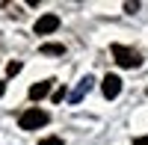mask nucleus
Wrapping results in <instances>:
<instances>
[{"instance_id": "1", "label": "nucleus", "mask_w": 148, "mask_h": 145, "mask_svg": "<svg viewBox=\"0 0 148 145\" xmlns=\"http://www.w3.org/2000/svg\"><path fill=\"white\" fill-rule=\"evenodd\" d=\"M47 122H51V116H47L45 110H39V107H33V110L21 113V127H24V130H36V127H45Z\"/></svg>"}, {"instance_id": "2", "label": "nucleus", "mask_w": 148, "mask_h": 145, "mask_svg": "<svg viewBox=\"0 0 148 145\" xmlns=\"http://www.w3.org/2000/svg\"><path fill=\"white\" fill-rule=\"evenodd\" d=\"M113 56H116V62L121 68H136L142 62V56L136 51H130V47H125V44H113Z\"/></svg>"}, {"instance_id": "3", "label": "nucleus", "mask_w": 148, "mask_h": 145, "mask_svg": "<svg viewBox=\"0 0 148 145\" xmlns=\"http://www.w3.org/2000/svg\"><path fill=\"white\" fill-rule=\"evenodd\" d=\"M101 89H104V98L113 101L116 95L121 92V80H119L116 74H107V77H104V83H101Z\"/></svg>"}, {"instance_id": "4", "label": "nucleus", "mask_w": 148, "mask_h": 145, "mask_svg": "<svg viewBox=\"0 0 148 145\" xmlns=\"http://www.w3.org/2000/svg\"><path fill=\"white\" fill-rule=\"evenodd\" d=\"M56 27H59V18H56V15H42L39 21H36V33H39V36L53 33Z\"/></svg>"}, {"instance_id": "5", "label": "nucleus", "mask_w": 148, "mask_h": 145, "mask_svg": "<svg viewBox=\"0 0 148 145\" xmlns=\"http://www.w3.org/2000/svg\"><path fill=\"white\" fill-rule=\"evenodd\" d=\"M51 86H53V80H42V83H33V86H30V98H33V101L45 98V95L51 92Z\"/></svg>"}, {"instance_id": "6", "label": "nucleus", "mask_w": 148, "mask_h": 145, "mask_svg": "<svg viewBox=\"0 0 148 145\" xmlns=\"http://www.w3.org/2000/svg\"><path fill=\"white\" fill-rule=\"evenodd\" d=\"M89 83H92V77H86V80H80V86H77V92L71 95V101H80V98H83V92L89 89Z\"/></svg>"}, {"instance_id": "7", "label": "nucleus", "mask_w": 148, "mask_h": 145, "mask_svg": "<svg viewBox=\"0 0 148 145\" xmlns=\"http://www.w3.org/2000/svg\"><path fill=\"white\" fill-rule=\"evenodd\" d=\"M42 53H51V56H59V53H62V44H42Z\"/></svg>"}, {"instance_id": "8", "label": "nucleus", "mask_w": 148, "mask_h": 145, "mask_svg": "<svg viewBox=\"0 0 148 145\" xmlns=\"http://www.w3.org/2000/svg\"><path fill=\"white\" fill-rule=\"evenodd\" d=\"M39 145H62V139H59V136H47V139H42Z\"/></svg>"}, {"instance_id": "9", "label": "nucleus", "mask_w": 148, "mask_h": 145, "mask_svg": "<svg viewBox=\"0 0 148 145\" xmlns=\"http://www.w3.org/2000/svg\"><path fill=\"white\" fill-rule=\"evenodd\" d=\"M6 71H9V74H18V71H21V62H9Z\"/></svg>"}, {"instance_id": "10", "label": "nucleus", "mask_w": 148, "mask_h": 145, "mask_svg": "<svg viewBox=\"0 0 148 145\" xmlns=\"http://www.w3.org/2000/svg\"><path fill=\"white\" fill-rule=\"evenodd\" d=\"M133 145H148V136H139V139L133 142Z\"/></svg>"}, {"instance_id": "11", "label": "nucleus", "mask_w": 148, "mask_h": 145, "mask_svg": "<svg viewBox=\"0 0 148 145\" xmlns=\"http://www.w3.org/2000/svg\"><path fill=\"white\" fill-rule=\"evenodd\" d=\"M3 92H6V83H3V80H0V98H3Z\"/></svg>"}]
</instances>
